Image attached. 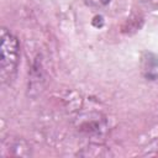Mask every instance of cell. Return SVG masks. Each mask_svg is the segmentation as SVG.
Wrapping results in <instances>:
<instances>
[{"instance_id":"6da1fadb","label":"cell","mask_w":158,"mask_h":158,"mask_svg":"<svg viewBox=\"0 0 158 158\" xmlns=\"http://www.w3.org/2000/svg\"><path fill=\"white\" fill-rule=\"evenodd\" d=\"M20 58V46L17 38L6 28H1V65L0 78L1 81L10 83L17 69Z\"/></svg>"}]
</instances>
